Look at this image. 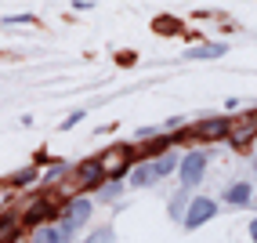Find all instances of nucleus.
<instances>
[{
  "instance_id": "2eb2a0df",
  "label": "nucleus",
  "mask_w": 257,
  "mask_h": 243,
  "mask_svg": "<svg viewBox=\"0 0 257 243\" xmlns=\"http://www.w3.org/2000/svg\"><path fill=\"white\" fill-rule=\"evenodd\" d=\"M246 232H250V243H257V218H253V221L246 225Z\"/></svg>"
},
{
  "instance_id": "9b49d317",
  "label": "nucleus",
  "mask_w": 257,
  "mask_h": 243,
  "mask_svg": "<svg viewBox=\"0 0 257 243\" xmlns=\"http://www.w3.org/2000/svg\"><path fill=\"white\" fill-rule=\"evenodd\" d=\"M83 243H116V232H112V225H101V229H94Z\"/></svg>"
},
{
  "instance_id": "9d476101",
  "label": "nucleus",
  "mask_w": 257,
  "mask_h": 243,
  "mask_svg": "<svg viewBox=\"0 0 257 243\" xmlns=\"http://www.w3.org/2000/svg\"><path fill=\"white\" fill-rule=\"evenodd\" d=\"M225 44H203V47H192V51H185V58H192V62H207V58H221L225 55Z\"/></svg>"
},
{
  "instance_id": "39448f33",
  "label": "nucleus",
  "mask_w": 257,
  "mask_h": 243,
  "mask_svg": "<svg viewBox=\"0 0 257 243\" xmlns=\"http://www.w3.org/2000/svg\"><path fill=\"white\" fill-rule=\"evenodd\" d=\"M91 211H94V200H87V196H76V200H69V207H65V225L69 229H80V225H87L91 221Z\"/></svg>"
},
{
  "instance_id": "20e7f679",
  "label": "nucleus",
  "mask_w": 257,
  "mask_h": 243,
  "mask_svg": "<svg viewBox=\"0 0 257 243\" xmlns=\"http://www.w3.org/2000/svg\"><path fill=\"white\" fill-rule=\"evenodd\" d=\"M228 131H232V120H225V116H207L192 127L199 142H221V138H228Z\"/></svg>"
},
{
  "instance_id": "423d86ee",
  "label": "nucleus",
  "mask_w": 257,
  "mask_h": 243,
  "mask_svg": "<svg viewBox=\"0 0 257 243\" xmlns=\"http://www.w3.org/2000/svg\"><path fill=\"white\" fill-rule=\"evenodd\" d=\"M156 182H160V175H156V160H145L142 167H134L131 178H127L131 189H149V185H156Z\"/></svg>"
},
{
  "instance_id": "1a4fd4ad",
  "label": "nucleus",
  "mask_w": 257,
  "mask_h": 243,
  "mask_svg": "<svg viewBox=\"0 0 257 243\" xmlns=\"http://www.w3.org/2000/svg\"><path fill=\"white\" fill-rule=\"evenodd\" d=\"M51 214H55V203H51V200H37V203L26 211L22 221H26V225H40V221H47Z\"/></svg>"
},
{
  "instance_id": "7ed1b4c3",
  "label": "nucleus",
  "mask_w": 257,
  "mask_h": 243,
  "mask_svg": "<svg viewBox=\"0 0 257 243\" xmlns=\"http://www.w3.org/2000/svg\"><path fill=\"white\" fill-rule=\"evenodd\" d=\"M210 218H217V203L210 196H196V200H188L181 225H185V232H192V229H199V225L210 221Z\"/></svg>"
},
{
  "instance_id": "0eeeda50",
  "label": "nucleus",
  "mask_w": 257,
  "mask_h": 243,
  "mask_svg": "<svg viewBox=\"0 0 257 243\" xmlns=\"http://www.w3.org/2000/svg\"><path fill=\"white\" fill-rule=\"evenodd\" d=\"M76 178L87 185V189H101V185H105V171L98 167V160H87V164H80Z\"/></svg>"
},
{
  "instance_id": "4468645a",
  "label": "nucleus",
  "mask_w": 257,
  "mask_h": 243,
  "mask_svg": "<svg viewBox=\"0 0 257 243\" xmlns=\"http://www.w3.org/2000/svg\"><path fill=\"white\" fill-rule=\"evenodd\" d=\"M33 178H37V171H22V175H19V178H15V185H29Z\"/></svg>"
},
{
  "instance_id": "6e6552de",
  "label": "nucleus",
  "mask_w": 257,
  "mask_h": 243,
  "mask_svg": "<svg viewBox=\"0 0 257 243\" xmlns=\"http://www.w3.org/2000/svg\"><path fill=\"white\" fill-rule=\"evenodd\" d=\"M250 196H253V189H250V182H232V185L225 189V196H221V200H228L232 207H246V203H253Z\"/></svg>"
},
{
  "instance_id": "f257e3e1",
  "label": "nucleus",
  "mask_w": 257,
  "mask_h": 243,
  "mask_svg": "<svg viewBox=\"0 0 257 243\" xmlns=\"http://www.w3.org/2000/svg\"><path fill=\"white\" fill-rule=\"evenodd\" d=\"M207 164H210V152H207V149H196V152H185V156H181L178 175H181V189H185V193L203 182V175H207Z\"/></svg>"
},
{
  "instance_id": "f8f14e48",
  "label": "nucleus",
  "mask_w": 257,
  "mask_h": 243,
  "mask_svg": "<svg viewBox=\"0 0 257 243\" xmlns=\"http://www.w3.org/2000/svg\"><path fill=\"white\" fill-rule=\"evenodd\" d=\"M119 193H123V182H105V185L98 189V200H101V203H109V200H116Z\"/></svg>"
},
{
  "instance_id": "f03ea898",
  "label": "nucleus",
  "mask_w": 257,
  "mask_h": 243,
  "mask_svg": "<svg viewBox=\"0 0 257 243\" xmlns=\"http://www.w3.org/2000/svg\"><path fill=\"white\" fill-rule=\"evenodd\" d=\"M131 160H134V149L131 145H109L105 152L98 156V167L105 171V178L119 182V178H123V171L131 167Z\"/></svg>"
},
{
  "instance_id": "dca6fc26",
  "label": "nucleus",
  "mask_w": 257,
  "mask_h": 243,
  "mask_svg": "<svg viewBox=\"0 0 257 243\" xmlns=\"http://www.w3.org/2000/svg\"><path fill=\"white\" fill-rule=\"evenodd\" d=\"M37 243H44V239H37Z\"/></svg>"
},
{
  "instance_id": "ddd939ff",
  "label": "nucleus",
  "mask_w": 257,
  "mask_h": 243,
  "mask_svg": "<svg viewBox=\"0 0 257 243\" xmlns=\"http://www.w3.org/2000/svg\"><path fill=\"white\" fill-rule=\"evenodd\" d=\"M80 120H83V113H69V116H65V120H62V131H69V127H76V124H80Z\"/></svg>"
}]
</instances>
